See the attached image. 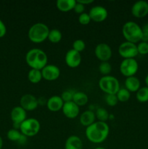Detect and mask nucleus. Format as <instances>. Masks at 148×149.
Returning a JSON list of instances; mask_svg holds the SVG:
<instances>
[{"mask_svg": "<svg viewBox=\"0 0 148 149\" xmlns=\"http://www.w3.org/2000/svg\"><path fill=\"white\" fill-rule=\"evenodd\" d=\"M110 132L109 125L106 122H94L92 125L86 128V136L89 141L95 144L102 143L107 138Z\"/></svg>", "mask_w": 148, "mask_h": 149, "instance_id": "nucleus-1", "label": "nucleus"}, {"mask_svg": "<svg viewBox=\"0 0 148 149\" xmlns=\"http://www.w3.org/2000/svg\"><path fill=\"white\" fill-rule=\"evenodd\" d=\"M26 62L31 69L41 71L47 65L48 58L44 51L39 48H33L26 53Z\"/></svg>", "mask_w": 148, "mask_h": 149, "instance_id": "nucleus-2", "label": "nucleus"}, {"mask_svg": "<svg viewBox=\"0 0 148 149\" xmlns=\"http://www.w3.org/2000/svg\"><path fill=\"white\" fill-rule=\"evenodd\" d=\"M122 33L126 42L136 44L142 39V28L135 22L128 21L123 26Z\"/></svg>", "mask_w": 148, "mask_h": 149, "instance_id": "nucleus-3", "label": "nucleus"}, {"mask_svg": "<svg viewBox=\"0 0 148 149\" xmlns=\"http://www.w3.org/2000/svg\"><path fill=\"white\" fill-rule=\"evenodd\" d=\"M49 29L43 23H36L29 29L28 36L30 41L35 44H40L48 38Z\"/></svg>", "mask_w": 148, "mask_h": 149, "instance_id": "nucleus-4", "label": "nucleus"}, {"mask_svg": "<svg viewBox=\"0 0 148 149\" xmlns=\"http://www.w3.org/2000/svg\"><path fill=\"white\" fill-rule=\"evenodd\" d=\"M99 87L107 95H116L120 90V83L113 76H104L99 81Z\"/></svg>", "mask_w": 148, "mask_h": 149, "instance_id": "nucleus-5", "label": "nucleus"}, {"mask_svg": "<svg viewBox=\"0 0 148 149\" xmlns=\"http://www.w3.org/2000/svg\"><path fill=\"white\" fill-rule=\"evenodd\" d=\"M41 129L40 122L34 118H28L20 124V131L24 136L33 137L37 135Z\"/></svg>", "mask_w": 148, "mask_h": 149, "instance_id": "nucleus-6", "label": "nucleus"}, {"mask_svg": "<svg viewBox=\"0 0 148 149\" xmlns=\"http://www.w3.org/2000/svg\"><path fill=\"white\" fill-rule=\"evenodd\" d=\"M139 64L134 58L123 59L120 65V72L124 77H133L137 73Z\"/></svg>", "mask_w": 148, "mask_h": 149, "instance_id": "nucleus-7", "label": "nucleus"}, {"mask_svg": "<svg viewBox=\"0 0 148 149\" xmlns=\"http://www.w3.org/2000/svg\"><path fill=\"white\" fill-rule=\"evenodd\" d=\"M118 51L119 55L124 59L134 58L139 54L137 45L129 42H124L120 44Z\"/></svg>", "mask_w": 148, "mask_h": 149, "instance_id": "nucleus-8", "label": "nucleus"}, {"mask_svg": "<svg viewBox=\"0 0 148 149\" xmlns=\"http://www.w3.org/2000/svg\"><path fill=\"white\" fill-rule=\"evenodd\" d=\"M111 47L106 43H100L96 46L94 54L96 58L101 62H108L112 57Z\"/></svg>", "mask_w": 148, "mask_h": 149, "instance_id": "nucleus-9", "label": "nucleus"}, {"mask_svg": "<svg viewBox=\"0 0 148 149\" xmlns=\"http://www.w3.org/2000/svg\"><path fill=\"white\" fill-rule=\"evenodd\" d=\"M89 15L91 20L97 23H101L105 20L108 16V12L104 7L100 5L94 6L89 10Z\"/></svg>", "mask_w": 148, "mask_h": 149, "instance_id": "nucleus-10", "label": "nucleus"}, {"mask_svg": "<svg viewBox=\"0 0 148 149\" xmlns=\"http://www.w3.org/2000/svg\"><path fill=\"white\" fill-rule=\"evenodd\" d=\"M20 105L26 111H32L39 106V100L31 94H25L20 100Z\"/></svg>", "mask_w": 148, "mask_h": 149, "instance_id": "nucleus-11", "label": "nucleus"}, {"mask_svg": "<svg viewBox=\"0 0 148 149\" xmlns=\"http://www.w3.org/2000/svg\"><path fill=\"white\" fill-rule=\"evenodd\" d=\"M42 78L46 81H55L59 78L60 75V70L57 65L49 64L41 70Z\"/></svg>", "mask_w": 148, "mask_h": 149, "instance_id": "nucleus-12", "label": "nucleus"}, {"mask_svg": "<svg viewBox=\"0 0 148 149\" xmlns=\"http://www.w3.org/2000/svg\"><path fill=\"white\" fill-rule=\"evenodd\" d=\"M66 65L71 68H75L79 66L81 63V53L71 49L67 52L65 57Z\"/></svg>", "mask_w": 148, "mask_h": 149, "instance_id": "nucleus-13", "label": "nucleus"}, {"mask_svg": "<svg viewBox=\"0 0 148 149\" xmlns=\"http://www.w3.org/2000/svg\"><path fill=\"white\" fill-rule=\"evenodd\" d=\"M131 14L137 18H142L148 14V3L145 1H138L131 7Z\"/></svg>", "mask_w": 148, "mask_h": 149, "instance_id": "nucleus-14", "label": "nucleus"}, {"mask_svg": "<svg viewBox=\"0 0 148 149\" xmlns=\"http://www.w3.org/2000/svg\"><path fill=\"white\" fill-rule=\"evenodd\" d=\"M62 113L68 119H75L78 116L80 112L79 106H77L73 101H70L64 103L62 106Z\"/></svg>", "mask_w": 148, "mask_h": 149, "instance_id": "nucleus-15", "label": "nucleus"}, {"mask_svg": "<svg viewBox=\"0 0 148 149\" xmlns=\"http://www.w3.org/2000/svg\"><path fill=\"white\" fill-rule=\"evenodd\" d=\"M26 111H25L21 106H15L13 108L10 113V117L13 124H17L20 125L23 122H24L26 119L27 113Z\"/></svg>", "mask_w": 148, "mask_h": 149, "instance_id": "nucleus-16", "label": "nucleus"}, {"mask_svg": "<svg viewBox=\"0 0 148 149\" xmlns=\"http://www.w3.org/2000/svg\"><path fill=\"white\" fill-rule=\"evenodd\" d=\"M63 105L64 101L62 97L58 95L52 96L46 102V107L52 112H57L62 110Z\"/></svg>", "mask_w": 148, "mask_h": 149, "instance_id": "nucleus-17", "label": "nucleus"}, {"mask_svg": "<svg viewBox=\"0 0 148 149\" xmlns=\"http://www.w3.org/2000/svg\"><path fill=\"white\" fill-rule=\"evenodd\" d=\"M95 113H94V111L91 110H87L83 112L80 116V123L83 126L88 127L94 122H95Z\"/></svg>", "mask_w": 148, "mask_h": 149, "instance_id": "nucleus-18", "label": "nucleus"}, {"mask_svg": "<svg viewBox=\"0 0 148 149\" xmlns=\"http://www.w3.org/2000/svg\"><path fill=\"white\" fill-rule=\"evenodd\" d=\"M83 142L79 137L71 135L66 140L65 143V149H82Z\"/></svg>", "mask_w": 148, "mask_h": 149, "instance_id": "nucleus-19", "label": "nucleus"}, {"mask_svg": "<svg viewBox=\"0 0 148 149\" xmlns=\"http://www.w3.org/2000/svg\"><path fill=\"white\" fill-rule=\"evenodd\" d=\"M125 87L129 92L135 93L137 92L140 88V81L136 77H127L125 80Z\"/></svg>", "mask_w": 148, "mask_h": 149, "instance_id": "nucleus-20", "label": "nucleus"}, {"mask_svg": "<svg viewBox=\"0 0 148 149\" xmlns=\"http://www.w3.org/2000/svg\"><path fill=\"white\" fill-rule=\"evenodd\" d=\"M75 0H57L56 2L57 8L62 13H67L73 10L75 7Z\"/></svg>", "mask_w": 148, "mask_h": 149, "instance_id": "nucleus-21", "label": "nucleus"}, {"mask_svg": "<svg viewBox=\"0 0 148 149\" xmlns=\"http://www.w3.org/2000/svg\"><path fill=\"white\" fill-rule=\"evenodd\" d=\"M88 96L84 92H75L73 97V101L79 107L84 106L88 103Z\"/></svg>", "mask_w": 148, "mask_h": 149, "instance_id": "nucleus-22", "label": "nucleus"}, {"mask_svg": "<svg viewBox=\"0 0 148 149\" xmlns=\"http://www.w3.org/2000/svg\"><path fill=\"white\" fill-rule=\"evenodd\" d=\"M41 71L36 69H30L28 74V79L32 84H38L42 79Z\"/></svg>", "mask_w": 148, "mask_h": 149, "instance_id": "nucleus-23", "label": "nucleus"}, {"mask_svg": "<svg viewBox=\"0 0 148 149\" xmlns=\"http://www.w3.org/2000/svg\"><path fill=\"white\" fill-rule=\"evenodd\" d=\"M62 34L59 30L57 29H52L49 31V35H48V38L49 41L52 43L57 44L59 43L61 40H62Z\"/></svg>", "mask_w": 148, "mask_h": 149, "instance_id": "nucleus-24", "label": "nucleus"}, {"mask_svg": "<svg viewBox=\"0 0 148 149\" xmlns=\"http://www.w3.org/2000/svg\"><path fill=\"white\" fill-rule=\"evenodd\" d=\"M136 97L137 100L140 103H146L148 101V87H140L139 90L136 92Z\"/></svg>", "mask_w": 148, "mask_h": 149, "instance_id": "nucleus-25", "label": "nucleus"}, {"mask_svg": "<svg viewBox=\"0 0 148 149\" xmlns=\"http://www.w3.org/2000/svg\"><path fill=\"white\" fill-rule=\"evenodd\" d=\"M7 136L10 141H13V142H19L23 137V134L18 130L13 128L7 132Z\"/></svg>", "mask_w": 148, "mask_h": 149, "instance_id": "nucleus-26", "label": "nucleus"}, {"mask_svg": "<svg viewBox=\"0 0 148 149\" xmlns=\"http://www.w3.org/2000/svg\"><path fill=\"white\" fill-rule=\"evenodd\" d=\"M117 98L120 102H126L130 99L131 93L126 88H120L118 92L116 94Z\"/></svg>", "mask_w": 148, "mask_h": 149, "instance_id": "nucleus-27", "label": "nucleus"}, {"mask_svg": "<svg viewBox=\"0 0 148 149\" xmlns=\"http://www.w3.org/2000/svg\"><path fill=\"white\" fill-rule=\"evenodd\" d=\"M95 116L100 122H105L110 118V114L104 108H99L96 111Z\"/></svg>", "mask_w": 148, "mask_h": 149, "instance_id": "nucleus-28", "label": "nucleus"}, {"mask_svg": "<svg viewBox=\"0 0 148 149\" xmlns=\"http://www.w3.org/2000/svg\"><path fill=\"white\" fill-rule=\"evenodd\" d=\"M99 71L102 75L107 76L112 71V66L109 62H102L99 66Z\"/></svg>", "mask_w": 148, "mask_h": 149, "instance_id": "nucleus-29", "label": "nucleus"}, {"mask_svg": "<svg viewBox=\"0 0 148 149\" xmlns=\"http://www.w3.org/2000/svg\"><path fill=\"white\" fill-rule=\"evenodd\" d=\"M86 48V43L82 39H76L73 43V49L81 52L84 51Z\"/></svg>", "mask_w": 148, "mask_h": 149, "instance_id": "nucleus-30", "label": "nucleus"}, {"mask_svg": "<svg viewBox=\"0 0 148 149\" xmlns=\"http://www.w3.org/2000/svg\"><path fill=\"white\" fill-rule=\"evenodd\" d=\"M75 93V92L73 91L72 90H68L64 91L62 93L60 97H62V100L64 101V103H66V102H70L73 101V95Z\"/></svg>", "mask_w": 148, "mask_h": 149, "instance_id": "nucleus-31", "label": "nucleus"}, {"mask_svg": "<svg viewBox=\"0 0 148 149\" xmlns=\"http://www.w3.org/2000/svg\"><path fill=\"white\" fill-rule=\"evenodd\" d=\"M105 102L109 106H115L117 105L118 100L116 95H107L105 97Z\"/></svg>", "mask_w": 148, "mask_h": 149, "instance_id": "nucleus-32", "label": "nucleus"}, {"mask_svg": "<svg viewBox=\"0 0 148 149\" xmlns=\"http://www.w3.org/2000/svg\"><path fill=\"white\" fill-rule=\"evenodd\" d=\"M138 53L141 55H147L148 54V42H141L137 45Z\"/></svg>", "mask_w": 148, "mask_h": 149, "instance_id": "nucleus-33", "label": "nucleus"}, {"mask_svg": "<svg viewBox=\"0 0 148 149\" xmlns=\"http://www.w3.org/2000/svg\"><path fill=\"white\" fill-rule=\"evenodd\" d=\"M78 22L80 24L83 25V26H86V25L89 24L91 22V18L89 15V13H83V14L80 15L78 17Z\"/></svg>", "mask_w": 148, "mask_h": 149, "instance_id": "nucleus-34", "label": "nucleus"}, {"mask_svg": "<svg viewBox=\"0 0 148 149\" xmlns=\"http://www.w3.org/2000/svg\"><path fill=\"white\" fill-rule=\"evenodd\" d=\"M73 10L75 11V13H77V14L81 15L83 14V13H84V11H85V6L76 1V4H75V7H74Z\"/></svg>", "mask_w": 148, "mask_h": 149, "instance_id": "nucleus-35", "label": "nucleus"}, {"mask_svg": "<svg viewBox=\"0 0 148 149\" xmlns=\"http://www.w3.org/2000/svg\"><path fill=\"white\" fill-rule=\"evenodd\" d=\"M7 33V28L5 24L1 20H0V38H2L5 36Z\"/></svg>", "mask_w": 148, "mask_h": 149, "instance_id": "nucleus-36", "label": "nucleus"}, {"mask_svg": "<svg viewBox=\"0 0 148 149\" xmlns=\"http://www.w3.org/2000/svg\"><path fill=\"white\" fill-rule=\"evenodd\" d=\"M78 2L81 3V4H84V6L88 5V4H91V3L94 2V0H78Z\"/></svg>", "mask_w": 148, "mask_h": 149, "instance_id": "nucleus-37", "label": "nucleus"}, {"mask_svg": "<svg viewBox=\"0 0 148 149\" xmlns=\"http://www.w3.org/2000/svg\"><path fill=\"white\" fill-rule=\"evenodd\" d=\"M142 33L148 35V23H147V24H145V26H143V27L142 28Z\"/></svg>", "mask_w": 148, "mask_h": 149, "instance_id": "nucleus-38", "label": "nucleus"}, {"mask_svg": "<svg viewBox=\"0 0 148 149\" xmlns=\"http://www.w3.org/2000/svg\"><path fill=\"white\" fill-rule=\"evenodd\" d=\"M2 146H3V141H2V138H1V136H0V149H2Z\"/></svg>", "mask_w": 148, "mask_h": 149, "instance_id": "nucleus-39", "label": "nucleus"}, {"mask_svg": "<svg viewBox=\"0 0 148 149\" xmlns=\"http://www.w3.org/2000/svg\"><path fill=\"white\" fill-rule=\"evenodd\" d=\"M145 83L147 84V87H148V74L146 76V78H145Z\"/></svg>", "mask_w": 148, "mask_h": 149, "instance_id": "nucleus-40", "label": "nucleus"}, {"mask_svg": "<svg viewBox=\"0 0 148 149\" xmlns=\"http://www.w3.org/2000/svg\"><path fill=\"white\" fill-rule=\"evenodd\" d=\"M94 149H106V148H103V147H97V148H94Z\"/></svg>", "mask_w": 148, "mask_h": 149, "instance_id": "nucleus-41", "label": "nucleus"}]
</instances>
